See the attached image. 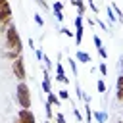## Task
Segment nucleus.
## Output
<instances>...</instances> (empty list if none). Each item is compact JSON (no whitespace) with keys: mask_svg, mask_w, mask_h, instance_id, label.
<instances>
[{"mask_svg":"<svg viewBox=\"0 0 123 123\" xmlns=\"http://www.w3.org/2000/svg\"><path fill=\"white\" fill-rule=\"evenodd\" d=\"M4 33H6V50H15V52L21 54L23 52V42H21V37H19L15 25L13 23L8 25Z\"/></svg>","mask_w":123,"mask_h":123,"instance_id":"obj_1","label":"nucleus"},{"mask_svg":"<svg viewBox=\"0 0 123 123\" xmlns=\"http://www.w3.org/2000/svg\"><path fill=\"white\" fill-rule=\"evenodd\" d=\"M15 100L21 110H31V88L25 81H19L15 86Z\"/></svg>","mask_w":123,"mask_h":123,"instance_id":"obj_2","label":"nucleus"},{"mask_svg":"<svg viewBox=\"0 0 123 123\" xmlns=\"http://www.w3.org/2000/svg\"><path fill=\"white\" fill-rule=\"evenodd\" d=\"M12 71H13V75H15L17 81H25V79H27V69H25V60H23V56H19L17 60H13Z\"/></svg>","mask_w":123,"mask_h":123,"instance_id":"obj_3","label":"nucleus"},{"mask_svg":"<svg viewBox=\"0 0 123 123\" xmlns=\"http://www.w3.org/2000/svg\"><path fill=\"white\" fill-rule=\"evenodd\" d=\"M83 33H85V19L81 15H77L75 17V42H77V46H81V42H83Z\"/></svg>","mask_w":123,"mask_h":123,"instance_id":"obj_4","label":"nucleus"},{"mask_svg":"<svg viewBox=\"0 0 123 123\" xmlns=\"http://www.w3.org/2000/svg\"><path fill=\"white\" fill-rule=\"evenodd\" d=\"M56 79H58L60 83H63V85H67V83H69V79L65 77V69H63V65H62V54H58V63H56Z\"/></svg>","mask_w":123,"mask_h":123,"instance_id":"obj_5","label":"nucleus"},{"mask_svg":"<svg viewBox=\"0 0 123 123\" xmlns=\"http://www.w3.org/2000/svg\"><path fill=\"white\" fill-rule=\"evenodd\" d=\"M17 117L21 119V123H37V117H35V113L31 110H19Z\"/></svg>","mask_w":123,"mask_h":123,"instance_id":"obj_6","label":"nucleus"},{"mask_svg":"<svg viewBox=\"0 0 123 123\" xmlns=\"http://www.w3.org/2000/svg\"><path fill=\"white\" fill-rule=\"evenodd\" d=\"M0 23L2 25H12V6L0 10Z\"/></svg>","mask_w":123,"mask_h":123,"instance_id":"obj_7","label":"nucleus"},{"mask_svg":"<svg viewBox=\"0 0 123 123\" xmlns=\"http://www.w3.org/2000/svg\"><path fill=\"white\" fill-rule=\"evenodd\" d=\"M52 10H54V15H56V19H58V21H63V4H62L60 0H58V2H54Z\"/></svg>","mask_w":123,"mask_h":123,"instance_id":"obj_8","label":"nucleus"},{"mask_svg":"<svg viewBox=\"0 0 123 123\" xmlns=\"http://www.w3.org/2000/svg\"><path fill=\"white\" fill-rule=\"evenodd\" d=\"M50 75H48V69H44V77H42V90L46 92V96L52 92V86H50Z\"/></svg>","mask_w":123,"mask_h":123,"instance_id":"obj_9","label":"nucleus"},{"mask_svg":"<svg viewBox=\"0 0 123 123\" xmlns=\"http://www.w3.org/2000/svg\"><path fill=\"white\" fill-rule=\"evenodd\" d=\"M75 60H77V62H81V63H88V62H92V58H90L86 52H83V50H77Z\"/></svg>","mask_w":123,"mask_h":123,"instance_id":"obj_10","label":"nucleus"},{"mask_svg":"<svg viewBox=\"0 0 123 123\" xmlns=\"http://www.w3.org/2000/svg\"><path fill=\"white\" fill-rule=\"evenodd\" d=\"M46 98H48L46 102H50L52 106H56V108H62V102H60V98L56 96V92H50V94H48Z\"/></svg>","mask_w":123,"mask_h":123,"instance_id":"obj_11","label":"nucleus"},{"mask_svg":"<svg viewBox=\"0 0 123 123\" xmlns=\"http://www.w3.org/2000/svg\"><path fill=\"white\" fill-rule=\"evenodd\" d=\"M85 121L86 123H92V108L88 102H85Z\"/></svg>","mask_w":123,"mask_h":123,"instance_id":"obj_12","label":"nucleus"},{"mask_svg":"<svg viewBox=\"0 0 123 123\" xmlns=\"http://www.w3.org/2000/svg\"><path fill=\"white\" fill-rule=\"evenodd\" d=\"M98 71H100V75H102V77H106V75H108V63H106V62H100Z\"/></svg>","mask_w":123,"mask_h":123,"instance_id":"obj_13","label":"nucleus"},{"mask_svg":"<svg viewBox=\"0 0 123 123\" xmlns=\"http://www.w3.org/2000/svg\"><path fill=\"white\" fill-rule=\"evenodd\" d=\"M92 42H94V46H96V50H100V48H104V46H102V38H100L98 35H92Z\"/></svg>","mask_w":123,"mask_h":123,"instance_id":"obj_14","label":"nucleus"},{"mask_svg":"<svg viewBox=\"0 0 123 123\" xmlns=\"http://www.w3.org/2000/svg\"><path fill=\"white\" fill-rule=\"evenodd\" d=\"M58 98H60V100H69V90H67V88H62V90L58 92Z\"/></svg>","mask_w":123,"mask_h":123,"instance_id":"obj_15","label":"nucleus"},{"mask_svg":"<svg viewBox=\"0 0 123 123\" xmlns=\"http://www.w3.org/2000/svg\"><path fill=\"white\" fill-rule=\"evenodd\" d=\"M54 121H56V123H65V115H63L62 111H56V113H54Z\"/></svg>","mask_w":123,"mask_h":123,"instance_id":"obj_16","label":"nucleus"},{"mask_svg":"<svg viewBox=\"0 0 123 123\" xmlns=\"http://www.w3.org/2000/svg\"><path fill=\"white\" fill-rule=\"evenodd\" d=\"M33 19H35V23H37L38 27H44V19H42V15H40V13H35V15H33Z\"/></svg>","mask_w":123,"mask_h":123,"instance_id":"obj_17","label":"nucleus"},{"mask_svg":"<svg viewBox=\"0 0 123 123\" xmlns=\"http://www.w3.org/2000/svg\"><path fill=\"white\" fill-rule=\"evenodd\" d=\"M67 63H69V67H71V71H73V75L77 77L79 73H77V63H75V60H73V58H69V60H67Z\"/></svg>","mask_w":123,"mask_h":123,"instance_id":"obj_18","label":"nucleus"},{"mask_svg":"<svg viewBox=\"0 0 123 123\" xmlns=\"http://www.w3.org/2000/svg\"><path fill=\"white\" fill-rule=\"evenodd\" d=\"M92 113H94V117L98 119V123H104V121H106V113H104V111H92Z\"/></svg>","mask_w":123,"mask_h":123,"instance_id":"obj_19","label":"nucleus"},{"mask_svg":"<svg viewBox=\"0 0 123 123\" xmlns=\"http://www.w3.org/2000/svg\"><path fill=\"white\" fill-rule=\"evenodd\" d=\"M96 90H98V92H106V83H104V79H100V81L96 83Z\"/></svg>","mask_w":123,"mask_h":123,"instance_id":"obj_20","label":"nucleus"},{"mask_svg":"<svg viewBox=\"0 0 123 123\" xmlns=\"http://www.w3.org/2000/svg\"><path fill=\"white\" fill-rule=\"evenodd\" d=\"M86 6H88L92 12H94V15H98V8H96V4H94L92 0H86Z\"/></svg>","mask_w":123,"mask_h":123,"instance_id":"obj_21","label":"nucleus"},{"mask_svg":"<svg viewBox=\"0 0 123 123\" xmlns=\"http://www.w3.org/2000/svg\"><path fill=\"white\" fill-rule=\"evenodd\" d=\"M115 98L119 102H123V86H117V92H115Z\"/></svg>","mask_w":123,"mask_h":123,"instance_id":"obj_22","label":"nucleus"},{"mask_svg":"<svg viewBox=\"0 0 123 123\" xmlns=\"http://www.w3.org/2000/svg\"><path fill=\"white\" fill-rule=\"evenodd\" d=\"M62 33H63L65 37H75V33H73L71 29H67V27H62Z\"/></svg>","mask_w":123,"mask_h":123,"instance_id":"obj_23","label":"nucleus"},{"mask_svg":"<svg viewBox=\"0 0 123 123\" xmlns=\"http://www.w3.org/2000/svg\"><path fill=\"white\" fill-rule=\"evenodd\" d=\"M73 115H75V119H77V121H83V115H81L79 108H73Z\"/></svg>","mask_w":123,"mask_h":123,"instance_id":"obj_24","label":"nucleus"},{"mask_svg":"<svg viewBox=\"0 0 123 123\" xmlns=\"http://www.w3.org/2000/svg\"><path fill=\"white\" fill-rule=\"evenodd\" d=\"M98 56H100L102 60H108V52H106V48H100V50H98Z\"/></svg>","mask_w":123,"mask_h":123,"instance_id":"obj_25","label":"nucleus"},{"mask_svg":"<svg viewBox=\"0 0 123 123\" xmlns=\"http://www.w3.org/2000/svg\"><path fill=\"white\" fill-rule=\"evenodd\" d=\"M71 6H77V8H81V6H85V0H71Z\"/></svg>","mask_w":123,"mask_h":123,"instance_id":"obj_26","label":"nucleus"},{"mask_svg":"<svg viewBox=\"0 0 123 123\" xmlns=\"http://www.w3.org/2000/svg\"><path fill=\"white\" fill-rule=\"evenodd\" d=\"M96 23H98V25L102 27V31H108V27H106V23H104V21H100V19H98V15H96Z\"/></svg>","mask_w":123,"mask_h":123,"instance_id":"obj_27","label":"nucleus"},{"mask_svg":"<svg viewBox=\"0 0 123 123\" xmlns=\"http://www.w3.org/2000/svg\"><path fill=\"white\" fill-rule=\"evenodd\" d=\"M35 2H37V4L40 6V8H44V10H48V4H46L44 0H35Z\"/></svg>","mask_w":123,"mask_h":123,"instance_id":"obj_28","label":"nucleus"},{"mask_svg":"<svg viewBox=\"0 0 123 123\" xmlns=\"http://www.w3.org/2000/svg\"><path fill=\"white\" fill-rule=\"evenodd\" d=\"M8 6H10V0H0V10H4Z\"/></svg>","mask_w":123,"mask_h":123,"instance_id":"obj_29","label":"nucleus"},{"mask_svg":"<svg viewBox=\"0 0 123 123\" xmlns=\"http://www.w3.org/2000/svg\"><path fill=\"white\" fill-rule=\"evenodd\" d=\"M42 62H44V63H46V69H48V67H50V65H52V63H50V58H48V56H44V58H42Z\"/></svg>","mask_w":123,"mask_h":123,"instance_id":"obj_30","label":"nucleus"},{"mask_svg":"<svg viewBox=\"0 0 123 123\" xmlns=\"http://www.w3.org/2000/svg\"><path fill=\"white\" fill-rule=\"evenodd\" d=\"M37 58H38V60H42V58H44V54H42V50H40V48H37Z\"/></svg>","mask_w":123,"mask_h":123,"instance_id":"obj_31","label":"nucleus"},{"mask_svg":"<svg viewBox=\"0 0 123 123\" xmlns=\"http://www.w3.org/2000/svg\"><path fill=\"white\" fill-rule=\"evenodd\" d=\"M119 62H121V77H123V58H121Z\"/></svg>","mask_w":123,"mask_h":123,"instance_id":"obj_32","label":"nucleus"},{"mask_svg":"<svg viewBox=\"0 0 123 123\" xmlns=\"http://www.w3.org/2000/svg\"><path fill=\"white\" fill-rule=\"evenodd\" d=\"M13 123H21V119H19V117H15V119H13Z\"/></svg>","mask_w":123,"mask_h":123,"instance_id":"obj_33","label":"nucleus"},{"mask_svg":"<svg viewBox=\"0 0 123 123\" xmlns=\"http://www.w3.org/2000/svg\"><path fill=\"white\" fill-rule=\"evenodd\" d=\"M117 123H123V121H117Z\"/></svg>","mask_w":123,"mask_h":123,"instance_id":"obj_34","label":"nucleus"},{"mask_svg":"<svg viewBox=\"0 0 123 123\" xmlns=\"http://www.w3.org/2000/svg\"><path fill=\"white\" fill-rule=\"evenodd\" d=\"M121 121H123V119H121Z\"/></svg>","mask_w":123,"mask_h":123,"instance_id":"obj_35","label":"nucleus"}]
</instances>
